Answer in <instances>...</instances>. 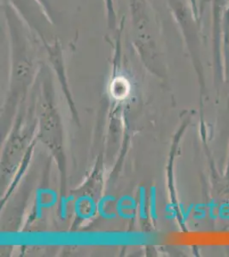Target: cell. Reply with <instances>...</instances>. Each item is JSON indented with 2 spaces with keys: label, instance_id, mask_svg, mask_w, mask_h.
<instances>
[{
  "label": "cell",
  "instance_id": "6da1fadb",
  "mask_svg": "<svg viewBox=\"0 0 229 257\" xmlns=\"http://www.w3.org/2000/svg\"><path fill=\"white\" fill-rule=\"evenodd\" d=\"M131 43L143 61L152 64L161 54L159 26L150 0H128Z\"/></svg>",
  "mask_w": 229,
  "mask_h": 257
},
{
  "label": "cell",
  "instance_id": "7a4b0ae2",
  "mask_svg": "<svg viewBox=\"0 0 229 257\" xmlns=\"http://www.w3.org/2000/svg\"><path fill=\"white\" fill-rule=\"evenodd\" d=\"M104 6H105V19H106V25L108 30L116 32L119 24L117 18V12L116 8V0H103Z\"/></svg>",
  "mask_w": 229,
  "mask_h": 257
},
{
  "label": "cell",
  "instance_id": "3957f363",
  "mask_svg": "<svg viewBox=\"0 0 229 257\" xmlns=\"http://www.w3.org/2000/svg\"><path fill=\"white\" fill-rule=\"evenodd\" d=\"M39 6H41V10L43 11L44 14L46 15L47 19L49 21L52 25L54 24V19H53V13L51 4L49 0H35Z\"/></svg>",
  "mask_w": 229,
  "mask_h": 257
},
{
  "label": "cell",
  "instance_id": "277c9868",
  "mask_svg": "<svg viewBox=\"0 0 229 257\" xmlns=\"http://www.w3.org/2000/svg\"><path fill=\"white\" fill-rule=\"evenodd\" d=\"M190 5H191V9H192V12L196 14L197 13V6H196V0H189Z\"/></svg>",
  "mask_w": 229,
  "mask_h": 257
}]
</instances>
